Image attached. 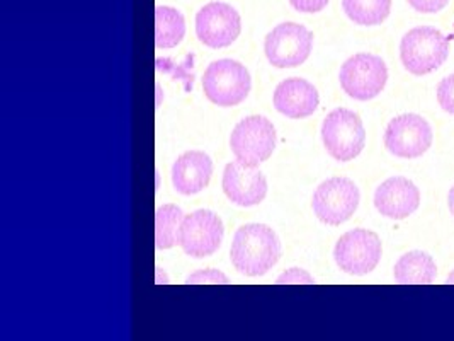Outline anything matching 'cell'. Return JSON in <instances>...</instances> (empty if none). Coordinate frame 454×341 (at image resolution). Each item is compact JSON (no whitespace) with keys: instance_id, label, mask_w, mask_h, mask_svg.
I'll use <instances>...</instances> for the list:
<instances>
[{"instance_id":"15","label":"cell","mask_w":454,"mask_h":341,"mask_svg":"<svg viewBox=\"0 0 454 341\" xmlns=\"http://www.w3.org/2000/svg\"><path fill=\"white\" fill-rule=\"evenodd\" d=\"M318 103L320 96L315 85L300 77L283 81L274 91V107L288 118H307L317 111Z\"/></svg>"},{"instance_id":"9","label":"cell","mask_w":454,"mask_h":341,"mask_svg":"<svg viewBox=\"0 0 454 341\" xmlns=\"http://www.w3.org/2000/svg\"><path fill=\"white\" fill-rule=\"evenodd\" d=\"M381 239L368 229H354L342 235L333 250L337 266L349 275H368L381 259Z\"/></svg>"},{"instance_id":"26","label":"cell","mask_w":454,"mask_h":341,"mask_svg":"<svg viewBox=\"0 0 454 341\" xmlns=\"http://www.w3.org/2000/svg\"><path fill=\"white\" fill-rule=\"evenodd\" d=\"M448 207H450V210H451V213L454 215V186L450 190V193H448Z\"/></svg>"},{"instance_id":"18","label":"cell","mask_w":454,"mask_h":341,"mask_svg":"<svg viewBox=\"0 0 454 341\" xmlns=\"http://www.w3.org/2000/svg\"><path fill=\"white\" fill-rule=\"evenodd\" d=\"M186 21L184 16L172 7H155V46L159 50H168L184 40Z\"/></svg>"},{"instance_id":"5","label":"cell","mask_w":454,"mask_h":341,"mask_svg":"<svg viewBox=\"0 0 454 341\" xmlns=\"http://www.w3.org/2000/svg\"><path fill=\"white\" fill-rule=\"evenodd\" d=\"M230 147L237 161L257 168L268 161L276 147L274 125L259 115L244 118L230 135Z\"/></svg>"},{"instance_id":"2","label":"cell","mask_w":454,"mask_h":341,"mask_svg":"<svg viewBox=\"0 0 454 341\" xmlns=\"http://www.w3.org/2000/svg\"><path fill=\"white\" fill-rule=\"evenodd\" d=\"M448 55L450 40L431 26L413 28L400 43L402 64L412 75H426L437 70Z\"/></svg>"},{"instance_id":"7","label":"cell","mask_w":454,"mask_h":341,"mask_svg":"<svg viewBox=\"0 0 454 341\" xmlns=\"http://www.w3.org/2000/svg\"><path fill=\"white\" fill-rule=\"evenodd\" d=\"M359 198V188L351 179L331 178L315 190L311 207L320 222L327 226H340L357 210Z\"/></svg>"},{"instance_id":"4","label":"cell","mask_w":454,"mask_h":341,"mask_svg":"<svg viewBox=\"0 0 454 341\" xmlns=\"http://www.w3.org/2000/svg\"><path fill=\"white\" fill-rule=\"evenodd\" d=\"M252 81L247 68L240 62L223 59L207 65L203 89L207 99L216 107H237L250 92Z\"/></svg>"},{"instance_id":"13","label":"cell","mask_w":454,"mask_h":341,"mask_svg":"<svg viewBox=\"0 0 454 341\" xmlns=\"http://www.w3.org/2000/svg\"><path fill=\"white\" fill-rule=\"evenodd\" d=\"M222 186L228 200L240 207L259 205L268 194L266 176L257 168L247 166L240 161L227 164Z\"/></svg>"},{"instance_id":"16","label":"cell","mask_w":454,"mask_h":341,"mask_svg":"<svg viewBox=\"0 0 454 341\" xmlns=\"http://www.w3.org/2000/svg\"><path fill=\"white\" fill-rule=\"evenodd\" d=\"M213 174V161L201 150L184 152L172 166V185L181 194H196L205 190Z\"/></svg>"},{"instance_id":"23","label":"cell","mask_w":454,"mask_h":341,"mask_svg":"<svg viewBox=\"0 0 454 341\" xmlns=\"http://www.w3.org/2000/svg\"><path fill=\"white\" fill-rule=\"evenodd\" d=\"M276 283L278 285H291V283H315V280L311 277L309 272H305V270H300V268H291L288 272H285L281 277L276 280Z\"/></svg>"},{"instance_id":"11","label":"cell","mask_w":454,"mask_h":341,"mask_svg":"<svg viewBox=\"0 0 454 341\" xmlns=\"http://www.w3.org/2000/svg\"><path fill=\"white\" fill-rule=\"evenodd\" d=\"M223 222L211 210H196L184 217L179 231V246L192 258L211 256L222 244Z\"/></svg>"},{"instance_id":"12","label":"cell","mask_w":454,"mask_h":341,"mask_svg":"<svg viewBox=\"0 0 454 341\" xmlns=\"http://www.w3.org/2000/svg\"><path fill=\"white\" fill-rule=\"evenodd\" d=\"M240 14L225 2L207 4L196 16L198 40L207 48H225L240 35Z\"/></svg>"},{"instance_id":"3","label":"cell","mask_w":454,"mask_h":341,"mask_svg":"<svg viewBox=\"0 0 454 341\" xmlns=\"http://www.w3.org/2000/svg\"><path fill=\"white\" fill-rule=\"evenodd\" d=\"M322 140L333 159L348 163L356 159L366 144L363 120L346 107H337L322 123Z\"/></svg>"},{"instance_id":"6","label":"cell","mask_w":454,"mask_h":341,"mask_svg":"<svg viewBox=\"0 0 454 341\" xmlns=\"http://www.w3.org/2000/svg\"><path fill=\"white\" fill-rule=\"evenodd\" d=\"M339 81L348 96L357 101L376 98L388 81V67L372 53H357L340 67Z\"/></svg>"},{"instance_id":"17","label":"cell","mask_w":454,"mask_h":341,"mask_svg":"<svg viewBox=\"0 0 454 341\" xmlns=\"http://www.w3.org/2000/svg\"><path fill=\"white\" fill-rule=\"evenodd\" d=\"M393 274L400 285H429L437 275V266L433 256L424 251H412L396 261Z\"/></svg>"},{"instance_id":"22","label":"cell","mask_w":454,"mask_h":341,"mask_svg":"<svg viewBox=\"0 0 454 341\" xmlns=\"http://www.w3.org/2000/svg\"><path fill=\"white\" fill-rule=\"evenodd\" d=\"M186 283H189V285H194V283H213V285L222 283V285H227V283H230V280H228L227 275H223L218 270H200V272L189 275Z\"/></svg>"},{"instance_id":"1","label":"cell","mask_w":454,"mask_h":341,"mask_svg":"<svg viewBox=\"0 0 454 341\" xmlns=\"http://www.w3.org/2000/svg\"><path fill=\"white\" fill-rule=\"evenodd\" d=\"M281 241L264 224L242 226L233 237L230 258L235 270L246 277H262L278 263Z\"/></svg>"},{"instance_id":"20","label":"cell","mask_w":454,"mask_h":341,"mask_svg":"<svg viewBox=\"0 0 454 341\" xmlns=\"http://www.w3.org/2000/svg\"><path fill=\"white\" fill-rule=\"evenodd\" d=\"M184 213L176 205H162L155 212V246L157 250H170L179 242V231Z\"/></svg>"},{"instance_id":"10","label":"cell","mask_w":454,"mask_h":341,"mask_svg":"<svg viewBox=\"0 0 454 341\" xmlns=\"http://www.w3.org/2000/svg\"><path fill=\"white\" fill-rule=\"evenodd\" d=\"M385 146L402 159L420 157L433 146V128L419 115L396 116L385 131Z\"/></svg>"},{"instance_id":"27","label":"cell","mask_w":454,"mask_h":341,"mask_svg":"<svg viewBox=\"0 0 454 341\" xmlns=\"http://www.w3.org/2000/svg\"><path fill=\"white\" fill-rule=\"evenodd\" d=\"M446 283H448V285H454V272H451V274L448 275V280H446Z\"/></svg>"},{"instance_id":"14","label":"cell","mask_w":454,"mask_h":341,"mask_svg":"<svg viewBox=\"0 0 454 341\" xmlns=\"http://www.w3.org/2000/svg\"><path fill=\"white\" fill-rule=\"evenodd\" d=\"M420 205V192L411 179L396 176L378 186L374 193L376 210L393 218L402 220L411 217Z\"/></svg>"},{"instance_id":"25","label":"cell","mask_w":454,"mask_h":341,"mask_svg":"<svg viewBox=\"0 0 454 341\" xmlns=\"http://www.w3.org/2000/svg\"><path fill=\"white\" fill-rule=\"evenodd\" d=\"M329 2H331V0H289V4H291L296 11H300V12H309V14L324 11Z\"/></svg>"},{"instance_id":"21","label":"cell","mask_w":454,"mask_h":341,"mask_svg":"<svg viewBox=\"0 0 454 341\" xmlns=\"http://www.w3.org/2000/svg\"><path fill=\"white\" fill-rule=\"evenodd\" d=\"M437 101L446 113L454 115V74L444 77L437 85Z\"/></svg>"},{"instance_id":"8","label":"cell","mask_w":454,"mask_h":341,"mask_svg":"<svg viewBox=\"0 0 454 341\" xmlns=\"http://www.w3.org/2000/svg\"><path fill=\"white\" fill-rule=\"evenodd\" d=\"M313 48V35L296 22L278 24L264 43L269 62L278 68H293L307 62Z\"/></svg>"},{"instance_id":"24","label":"cell","mask_w":454,"mask_h":341,"mask_svg":"<svg viewBox=\"0 0 454 341\" xmlns=\"http://www.w3.org/2000/svg\"><path fill=\"white\" fill-rule=\"evenodd\" d=\"M409 4L417 12L435 14V12L442 11L450 4V0H409Z\"/></svg>"},{"instance_id":"19","label":"cell","mask_w":454,"mask_h":341,"mask_svg":"<svg viewBox=\"0 0 454 341\" xmlns=\"http://www.w3.org/2000/svg\"><path fill=\"white\" fill-rule=\"evenodd\" d=\"M346 16L361 26H378L390 16L392 0H342Z\"/></svg>"}]
</instances>
